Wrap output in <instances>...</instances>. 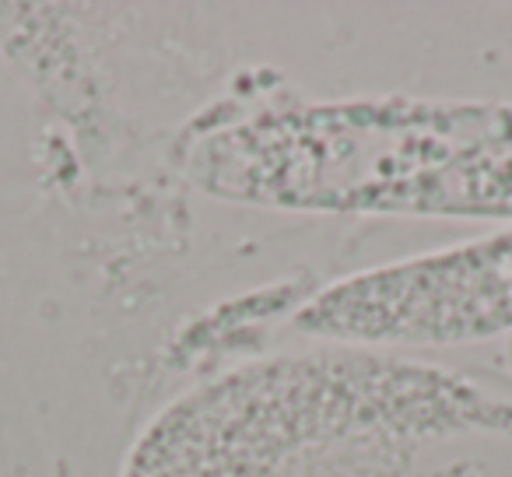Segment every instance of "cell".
Wrapping results in <instances>:
<instances>
[{"label": "cell", "mask_w": 512, "mask_h": 477, "mask_svg": "<svg viewBox=\"0 0 512 477\" xmlns=\"http://www.w3.org/2000/svg\"><path fill=\"white\" fill-rule=\"evenodd\" d=\"M512 432V407L463 379L383 358H285L176 404L127 477H299L327 453L407 460L421 439Z\"/></svg>", "instance_id": "6da1fadb"}, {"label": "cell", "mask_w": 512, "mask_h": 477, "mask_svg": "<svg viewBox=\"0 0 512 477\" xmlns=\"http://www.w3.org/2000/svg\"><path fill=\"white\" fill-rule=\"evenodd\" d=\"M295 327L372 348H435L512 334V228L351 274L306 302Z\"/></svg>", "instance_id": "3957f363"}, {"label": "cell", "mask_w": 512, "mask_h": 477, "mask_svg": "<svg viewBox=\"0 0 512 477\" xmlns=\"http://www.w3.org/2000/svg\"><path fill=\"white\" fill-rule=\"evenodd\" d=\"M509 365H512V341H509Z\"/></svg>", "instance_id": "277c9868"}, {"label": "cell", "mask_w": 512, "mask_h": 477, "mask_svg": "<svg viewBox=\"0 0 512 477\" xmlns=\"http://www.w3.org/2000/svg\"><path fill=\"white\" fill-rule=\"evenodd\" d=\"M197 172L211 190L267 204L512 218V106L306 109L218 134Z\"/></svg>", "instance_id": "7a4b0ae2"}]
</instances>
